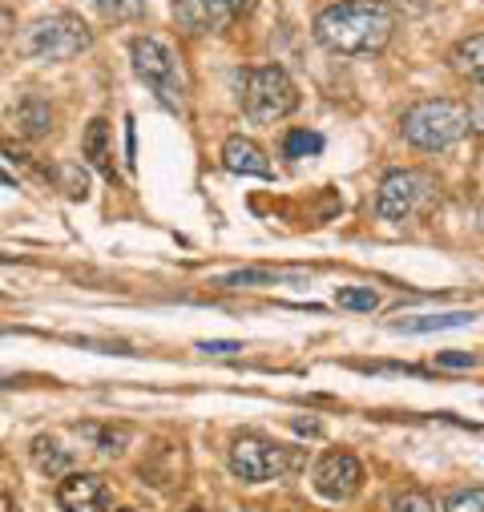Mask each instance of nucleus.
Masks as SVG:
<instances>
[{"instance_id":"nucleus-1","label":"nucleus","mask_w":484,"mask_h":512,"mask_svg":"<svg viewBox=\"0 0 484 512\" xmlns=\"http://www.w3.org/2000/svg\"><path fill=\"white\" fill-rule=\"evenodd\" d=\"M396 37V9L388 0H339L315 17V41L339 57H376Z\"/></svg>"},{"instance_id":"nucleus-2","label":"nucleus","mask_w":484,"mask_h":512,"mask_svg":"<svg viewBox=\"0 0 484 512\" xmlns=\"http://www.w3.org/2000/svg\"><path fill=\"white\" fill-rule=\"evenodd\" d=\"M89 49H93V29L77 13H49V17H37L33 25H25L17 33V53L25 61H37V65L73 61Z\"/></svg>"},{"instance_id":"nucleus-3","label":"nucleus","mask_w":484,"mask_h":512,"mask_svg":"<svg viewBox=\"0 0 484 512\" xmlns=\"http://www.w3.org/2000/svg\"><path fill=\"white\" fill-rule=\"evenodd\" d=\"M468 109L460 101H448V97H428V101H416L404 109L400 117V130L404 138L424 150V154H440V150H452L464 134H468Z\"/></svg>"},{"instance_id":"nucleus-4","label":"nucleus","mask_w":484,"mask_h":512,"mask_svg":"<svg viewBox=\"0 0 484 512\" xmlns=\"http://www.w3.org/2000/svg\"><path fill=\"white\" fill-rule=\"evenodd\" d=\"M238 93H242V109L255 125H275L287 113H295L299 105V85L291 81V73L283 65H255L238 73Z\"/></svg>"},{"instance_id":"nucleus-5","label":"nucleus","mask_w":484,"mask_h":512,"mask_svg":"<svg viewBox=\"0 0 484 512\" xmlns=\"http://www.w3.org/2000/svg\"><path fill=\"white\" fill-rule=\"evenodd\" d=\"M130 61H134L138 81H146V89H150L166 109H174V113L186 109V77H182V65H178L174 49H170L162 37H134Z\"/></svg>"},{"instance_id":"nucleus-6","label":"nucleus","mask_w":484,"mask_h":512,"mask_svg":"<svg viewBox=\"0 0 484 512\" xmlns=\"http://www.w3.org/2000/svg\"><path fill=\"white\" fill-rule=\"evenodd\" d=\"M226 460H230V472H234L238 480H247V484L279 480V476H287V472L299 464L295 448L275 444V440L255 436V432L234 436V444H230V456H226Z\"/></svg>"},{"instance_id":"nucleus-7","label":"nucleus","mask_w":484,"mask_h":512,"mask_svg":"<svg viewBox=\"0 0 484 512\" xmlns=\"http://www.w3.org/2000/svg\"><path fill=\"white\" fill-rule=\"evenodd\" d=\"M432 194H436V178L428 170H388L380 190H376V214L384 222H404Z\"/></svg>"},{"instance_id":"nucleus-8","label":"nucleus","mask_w":484,"mask_h":512,"mask_svg":"<svg viewBox=\"0 0 484 512\" xmlns=\"http://www.w3.org/2000/svg\"><path fill=\"white\" fill-rule=\"evenodd\" d=\"M311 480H315V492L323 500H351L363 488V464L351 452H327L315 464Z\"/></svg>"},{"instance_id":"nucleus-9","label":"nucleus","mask_w":484,"mask_h":512,"mask_svg":"<svg viewBox=\"0 0 484 512\" xmlns=\"http://www.w3.org/2000/svg\"><path fill=\"white\" fill-rule=\"evenodd\" d=\"M174 21L190 33V37H206V33H222L234 21V9L226 0H174Z\"/></svg>"},{"instance_id":"nucleus-10","label":"nucleus","mask_w":484,"mask_h":512,"mask_svg":"<svg viewBox=\"0 0 484 512\" xmlns=\"http://www.w3.org/2000/svg\"><path fill=\"white\" fill-rule=\"evenodd\" d=\"M57 504L65 512H105V480L97 472H65L57 484Z\"/></svg>"},{"instance_id":"nucleus-11","label":"nucleus","mask_w":484,"mask_h":512,"mask_svg":"<svg viewBox=\"0 0 484 512\" xmlns=\"http://www.w3.org/2000/svg\"><path fill=\"white\" fill-rule=\"evenodd\" d=\"M222 166L230 174H242V178H275V166H271L267 150L251 138H242V134L222 142Z\"/></svg>"},{"instance_id":"nucleus-12","label":"nucleus","mask_w":484,"mask_h":512,"mask_svg":"<svg viewBox=\"0 0 484 512\" xmlns=\"http://www.w3.org/2000/svg\"><path fill=\"white\" fill-rule=\"evenodd\" d=\"M9 121L17 138H29V142H41L53 134V105L41 97V93H25L17 97V105L9 109Z\"/></svg>"},{"instance_id":"nucleus-13","label":"nucleus","mask_w":484,"mask_h":512,"mask_svg":"<svg viewBox=\"0 0 484 512\" xmlns=\"http://www.w3.org/2000/svg\"><path fill=\"white\" fill-rule=\"evenodd\" d=\"M81 154H85V162H89L101 178L117 182V166H113V158H109V121H105V117H93V121L85 125Z\"/></svg>"},{"instance_id":"nucleus-14","label":"nucleus","mask_w":484,"mask_h":512,"mask_svg":"<svg viewBox=\"0 0 484 512\" xmlns=\"http://www.w3.org/2000/svg\"><path fill=\"white\" fill-rule=\"evenodd\" d=\"M448 69L456 77H468L472 85H480V77H484V37L472 33V37L456 41L452 53H448Z\"/></svg>"},{"instance_id":"nucleus-15","label":"nucleus","mask_w":484,"mask_h":512,"mask_svg":"<svg viewBox=\"0 0 484 512\" xmlns=\"http://www.w3.org/2000/svg\"><path fill=\"white\" fill-rule=\"evenodd\" d=\"M476 315L472 311H448V315H412V319H396L392 331H404V335H428V331H448V327H464L472 323Z\"/></svg>"},{"instance_id":"nucleus-16","label":"nucleus","mask_w":484,"mask_h":512,"mask_svg":"<svg viewBox=\"0 0 484 512\" xmlns=\"http://www.w3.org/2000/svg\"><path fill=\"white\" fill-rule=\"evenodd\" d=\"M33 464H37V472H45V476H65V472L73 468V452L61 448L53 436H37V440H33Z\"/></svg>"},{"instance_id":"nucleus-17","label":"nucleus","mask_w":484,"mask_h":512,"mask_svg":"<svg viewBox=\"0 0 484 512\" xmlns=\"http://www.w3.org/2000/svg\"><path fill=\"white\" fill-rule=\"evenodd\" d=\"M283 275L279 271H267V267H247V271H230L218 279L222 291H251V287H275Z\"/></svg>"},{"instance_id":"nucleus-18","label":"nucleus","mask_w":484,"mask_h":512,"mask_svg":"<svg viewBox=\"0 0 484 512\" xmlns=\"http://www.w3.org/2000/svg\"><path fill=\"white\" fill-rule=\"evenodd\" d=\"M335 303H339L343 311H363V315H372V311L380 307V295H376L372 287H339V291H335Z\"/></svg>"},{"instance_id":"nucleus-19","label":"nucleus","mask_w":484,"mask_h":512,"mask_svg":"<svg viewBox=\"0 0 484 512\" xmlns=\"http://www.w3.org/2000/svg\"><path fill=\"white\" fill-rule=\"evenodd\" d=\"M93 5L101 9L105 21H117V25L138 21V17L146 13V0H93Z\"/></svg>"},{"instance_id":"nucleus-20","label":"nucleus","mask_w":484,"mask_h":512,"mask_svg":"<svg viewBox=\"0 0 484 512\" xmlns=\"http://www.w3.org/2000/svg\"><path fill=\"white\" fill-rule=\"evenodd\" d=\"M319 150H323V138H319L315 130H291L287 142H283V154L295 158V162H299V158H311V154H319Z\"/></svg>"},{"instance_id":"nucleus-21","label":"nucleus","mask_w":484,"mask_h":512,"mask_svg":"<svg viewBox=\"0 0 484 512\" xmlns=\"http://www.w3.org/2000/svg\"><path fill=\"white\" fill-rule=\"evenodd\" d=\"M432 367H436V371H476V367H480V355H476V351L448 347V351H436Z\"/></svg>"},{"instance_id":"nucleus-22","label":"nucleus","mask_w":484,"mask_h":512,"mask_svg":"<svg viewBox=\"0 0 484 512\" xmlns=\"http://www.w3.org/2000/svg\"><path fill=\"white\" fill-rule=\"evenodd\" d=\"M89 440H97L101 452H121V444L130 440V428H81Z\"/></svg>"},{"instance_id":"nucleus-23","label":"nucleus","mask_w":484,"mask_h":512,"mask_svg":"<svg viewBox=\"0 0 484 512\" xmlns=\"http://www.w3.org/2000/svg\"><path fill=\"white\" fill-rule=\"evenodd\" d=\"M444 512H484V492H480V488L452 492V496L444 500Z\"/></svg>"},{"instance_id":"nucleus-24","label":"nucleus","mask_w":484,"mask_h":512,"mask_svg":"<svg viewBox=\"0 0 484 512\" xmlns=\"http://www.w3.org/2000/svg\"><path fill=\"white\" fill-rule=\"evenodd\" d=\"M57 174H61V182H65V190H69V198H89V178H85V170H81V166H61Z\"/></svg>"},{"instance_id":"nucleus-25","label":"nucleus","mask_w":484,"mask_h":512,"mask_svg":"<svg viewBox=\"0 0 484 512\" xmlns=\"http://www.w3.org/2000/svg\"><path fill=\"white\" fill-rule=\"evenodd\" d=\"M392 512H436V504L424 492H400L392 500Z\"/></svg>"},{"instance_id":"nucleus-26","label":"nucleus","mask_w":484,"mask_h":512,"mask_svg":"<svg viewBox=\"0 0 484 512\" xmlns=\"http://www.w3.org/2000/svg\"><path fill=\"white\" fill-rule=\"evenodd\" d=\"M198 351H206V355H234V351H242V343H234V339H206V343H198Z\"/></svg>"},{"instance_id":"nucleus-27","label":"nucleus","mask_w":484,"mask_h":512,"mask_svg":"<svg viewBox=\"0 0 484 512\" xmlns=\"http://www.w3.org/2000/svg\"><path fill=\"white\" fill-rule=\"evenodd\" d=\"M13 29H17V21H13V13L0 5V49H5V41L13 37Z\"/></svg>"},{"instance_id":"nucleus-28","label":"nucleus","mask_w":484,"mask_h":512,"mask_svg":"<svg viewBox=\"0 0 484 512\" xmlns=\"http://www.w3.org/2000/svg\"><path fill=\"white\" fill-rule=\"evenodd\" d=\"M396 5H404V13H428V0H396Z\"/></svg>"},{"instance_id":"nucleus-29","label":"nucleus","mask_w":484,"mask_h":512,"mask_svg":"<svg viewBox=\"0 0 484 512\" xmlns=\"http://www.w3.org/2000/svg\"><path fill=\"white\" fill-rule=\"evenodd\" d=\"M226 5H230V9H234V17H238V13H247V9H255V5H259V0H226Z\"/></svg>"},{"instance_id":"nucleus-30","label":"nucleus","mask_w":484,"mask_h":512,"mask_svg":"<svg viewBox=\"0 0 484 512\" xmlns=\"http://www.w3.org/2000/svg\"><path fill=\"white\" fill-rule=\"evenodd\" d=\"M0 186H17V178H13V174H5V170H0Z\"/></svg>"},{"instance_id":"nucleus-31","label":"nucleus","mask_w":484,"mask_h":512,"mask_svg":"<svg viewBox=\"0 0 484 512\" xmlns=\"http://www.w3.org/2000/svg\"><path fill=\"white\" fill-rule=\"evenodd\" d=\"M0 512H13V500L9 496H0Z\"/></svg>"},{"instance_id":"nucleus-32","label":"nucleus","mask_w":484,"mask_h":512,"mask_svg":"<svg viewBox=\"0 0 484 512\" xmlns=\"http://www.w3.org/2000/svg\"><path fill=\"white\" fill-rule=\"evenodd\" d=\"M190 512H206V508H190Z\"/></svg>"},{"instance_id":"nucleus-33","label":"nucleus","mask_w":484,"mask_h":512,"mask_svg":"<svg viewBox=\"0 0 484 512\" xmlns=\"http://www.w3.org/2000/svg\"><path fill=\"white\" fill-rule=\"evenodd\" d=\"M121 512H130V508H121Z\"/></svg>"}]
</instances>
